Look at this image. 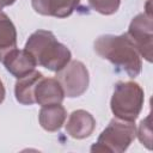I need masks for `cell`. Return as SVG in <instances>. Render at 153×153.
Returning a JSON list of instances; mask_svg holds the SVG:
<instances>
[{"mask_svg":"<svg viewBox=\"0 0 153 153\" xmlns=\"http://www.w3.org/2000/svg\"><path fill=\"white\" fill-rule=\"evenodd\" d=\"M94 50L99 56L109 60L116 68L124 71L131 78L139 75L141 72L142 63L139 53L126 33L98 37L94 42Z\"/></svg>","mask_w":153,"mask_h":153,"instance_id":"obj_1","label":"cell"},{"mask_svg":"<svg viewBox=\"0 0 153 153\" xmlns=\"http://www.w3.org/2000/svg\"><path fill=\"white\" fill-rule=\"evenodd\" d=\"M25 50L33 56L37 65L54 72L63 68L71 60L68 48L57 42L54 33L47 30L33 32L25 44Z\"/></svg>","mask_w":153,"mask_h":153,"instance_id":"obj_2","label":"cell"},{"mask_svg":"<svg viewBox=\"0 0 153 153\" xmlns=\"http://www.w3.org/2000/svg\"><path fill=\"white\" fill-rule=\"evenodd\" d=\"M143 104V90L134 81L118 82L111 98V111L117 118L134 122Z\"/></svg>","mask_w":153,"mask_h":153,"instance_id":"obj_3","label":"cell"},{"mask_svg":"<svg viewBox=\"0 0 153 153\" xmlns=\"http://www.w3.org/2000/svg\"><path fill=\"white\" fill-rule=\"evenodd\" d=\"M136 127L131 121L114 118L109 126L102 131L96 145L92 146V152H123L135 139Z\"/></svg>","mask_w":153,"mask_h":153,"instance_id":"obj_4","label":"cell"},{"mask_svg":"<svg viewBox=\"0 0 153 153\" xmlns=\"http://www.w3.org/2000/svg\"><path fill=\"white\" fill-rule=\"evenodd\" d=\"M153 22L152 17L145 12L137 14L130 23L128 32L126 33L137 53L143 56L148 62L153 56Z\"/></svg>","mask_w":153,"mask_h":153,"instance_id":"obj_5","label":"cell"},{"mask_svg":"<svg viewBox=\"0 0 153 153\" xmlns=\"http://www.w3.org/2000/svg\"><path fill=\"white\" fill-rule=\"evenodd\" d=\"M67 97L81 96L88 86V72L85 65L80 61H71L63 68L57 71L55 78Z\"/></svg>","mask_w":153,"mask_h":153,"instance_id":"obj_6","label":"cell"},{"mask_svg":"<svg viewBox=\"0 0 153 153\" xmlns=\"http://www.w3.org/2000/svg\"><path fill=\"white\" fill-rule=\"evenodd\" d=\"M2 63L5 65L6 69L17 79L35 71V67L37 65L33 56L29 51H26L25 49L18 50L17 48L10 51L4 57Z\"/></svg>","mask_w":153,"mask_h":153,"instance_id":"obj_7","label":"cell"},{"mask_svg":"<svg viewBox=\"0 0 153 153\" xmlns=\"http://www.w3.org/2000/svg\"><path fill=\"white\" fill-rule=\"evenodd\" d=\"M35 103L39 105H49V104H59L63 100L65 93L56 79L53 78H42L35 87L33 91Z\"/></svg>","mask_w":153,"mask_h":153,"instance_id":"obj_8","label":"cell"},{"mask_svg":"<svg viewBox=\"0 0 153 153\" xmlns=\"http://www.w3.org/2000/svg\"><path fill=\"white\" fill-rule=\"evenodd\" d=\"M96 127V120L85 110L73 111L66 123V131L74 139L88 137Z\"/></svg>","mask_w":153,"mask_h":153,"instance_id":"obj_9","label":"cell"},{"mask_svg":"<svg viewBox=\"0 0 153 153\" xmlns=\"http://www.w3.org/2000/svg\"><path fill=\"white\" fill-rule=\"evenodd\" d=\"M43 78V74L32 71L31 73L18 78L14 87V93H16V99L24 105H31L35 103V97H33V91L38 81Z\"/></svg>","mask_w":153,"mask_h":153,"instance_id":"obj_10","label":"cell"},{"mask_svg":"<svg viewBox=\"0 0 153 153\" xmlns=\"http://www.w3.org/2000/svg\"><path fill=\"white\" fill-rule=\"evenodd\" d=\"M66 117H67V114L65 108L61 105V103L43 105L38 116L42 128L48 131L59 130L65 123Z\"/></svg>","mask_w":153,"mask_h":153,"instance_id":"obj_11","label":"cell"},{"mask_svg":"<svg viewBox=\"0 0 153 153\" xmlns=\"http://www.w3.org/2000/svg\"><path fill=\"white\" fill-rule=\"evenodd\" d=\"M17 48V31L6 13L0 10V61Z\"/></svg>","mask_w":153,"mask_h":153,"instance_id":"obj_12","label":"cell"},{"mask_svg":"<svg viewBox=\"0 0 153 153\" xmlns=\"http://www.w3.org/2000/svg\"><path fill=\"white\" fill-rule=\"evenodd\" d=\"M80 0H48V16L65 18L72 14Z\"/></svg>","mask_w":153,"mask_h":153,"instance_id":"obj_13","label":"cell"},{"mask_svg":"<svg viewBox=\"0 0 153 153\" xmlns=\"http://www.w3.org/2000/svg\"><path fill=\"white\" fill-rule=\"evenodd\" d=\"M121 0H88L90 6L102 14H112L118 10Z\"/></svg>","mask_w":153,"mask_h":153,"instance_id":"obj_14","label":"cell"},{"mask_svg":"<svg viewBox=\"0 0 153 153\" xmlns=\"http://www.w3.org/2000/svg\"><path fill=\"white\" fill-rule=\"evenodd\" d=\"M139 140L148 149H152V127H151V114L141 121L137 130Z\"/></svg>","mask_w":153,"mask_h":153,"instance_id":"obj_15","label":"cell"},{"mask_svg":"<svg viewBox=\"0 0 153 153\" xmlns=\"http://www.w3.org/2000/svg\"><path fill=\"white\" fill-rule=\"evenodd\" d=\"M33 10L43 16H48V0H31Z\"/></svg>","mask_w":153,"mask_h":153,"instance_id":"obj_16","label":"cell"},{"mask_svg":"<svg viewBox=\"0 0 153 153\" xmlns=\"http://www.w3.org/2000/svg\"><path fill=\"white\" fill-rule=\"evenodd\" d=\"M14 1H16V0H0V10H1L2 7H6V6L12 5Z\"/></svg>","mask_w":153,"mask_h":153,"instance_id":"obj_17","label":"cell"},{"mask_svg":"<svg viewBox=\"0 0 153 153\" xmlns=\"http://www.w3.org/2000/svg\"><path fill=\"white\" fill-rule=\"evenodd\" d=\"M4 98H5V87L2 85V81L0 80V104L2 103Z\"/></svg>","mask_w":153,"mask_h":153,"instance_id":"obj_18","label":"cell"}]
</instances>
